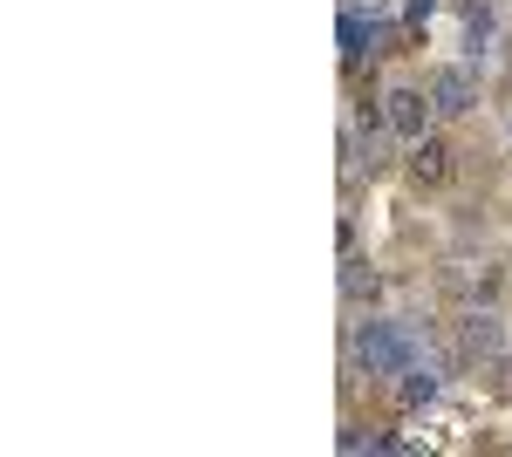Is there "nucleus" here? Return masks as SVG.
Listing matches in <instances>:
<instances>
[{
	"label": "nucleus",
	"mask_w": 512,
	"mask_h": 457,
	"mask_svg": "<svg viewBox=\"0 0 512 457\" xmlns=\"http://www.w3.org/2000/svg\"><path fill=\"white\" fill-rule=\"evenodd\" d=\"M349 362H355V376H403L417 362V328L410 321H355Z\"/></svg>",
	"instance_id": "1"
},
{
	"label": "nucleus",
	"mask_w": 512,
	"mask_h": 457,
	"mask_svg": "<svg viewBox=\"0 0 512 457\" xmlns=\"http://www.w3.org/2000/svg\"><path fill=\"white\" fill-rule=\"evenodd\" d=\"M390 28H383V21H369V14H362V0H349V7H342V69H362V62H376V55H396L390 48Z\"/></svg>",
	"instance_id": "2"
},
{
	"label": "nucleus",
	"mask_w": 512,
	"mask_h": 457,
	"mask_svg": "<svg viewBox=\"0 0 512 457\" xmlns=\"http://www.w3.org/2000/svg\"><path fill=\"white\" fill-rule=\"evenodd\" d=\"M383 116H390V130L403 144H417V137H431V89H410V82H396L390 96H383Z\"/></svg>",
	"instance_id": "3"
},
{
	"label": "nucleus",
	"mask_w": 512,
	"mask_h": 457,
	"mask_svg": "<svg viewBox=\"0 0 512 457\" xmlns=\"http://www.w3.org/2000/svg\"><path fill=\"white\" fill-rule=\"evenodd\" d=\"M472 103H478L472 69H458V62L431 69V110H437V116H472Z\"/></svg>",
	"instance_id": "4"
},
{
	"label": "nucleus",
	"mask_w": 512,
	"mask_h": 457,
	"mask_svg": "<svg viewBox=\"0 0 512 457\" xmlns=\"http://www.w3.org/2000/svg\"><path fill=\"white\" fill-rule=\"evenodd\" d=\"M410 178H417V185H444V178H451V144H444V137H417V144H410Z\"/></svg>",
	"instance_id": "5"
},
{
	"label": "nucleus",
	"mask_w": 512,
	"mask_h": 457,
	"mask_svg": "<svg viewBox=\"0 0 512 457\" xmlns=\"http://www.w3.org/2000/svg\"><path fill=\"white\" fill-rule=\"evenodd\" d=\"M458 342H465V355H499L506 348V328H499V314H465L458 321Z\"/></svg>",
	"instance_id": "6"
},
{
	"label": "nucleus",
	"mask_w": 512,
	"mask_h": 457,
	"mask_svg": "<svg viewBox=\"0 0 512 457\" xmlns=\"http://www.w3.org/2000/svg\"><path fill=\"white\" fill-rule=\"evenodd\" d=\"M396 396H403V410H424L437 396V369H424V362H410L403 376H396Z\"/></svg>",
	"instance_id": "7"
},
{
	"label": "nucleus",
	"mask_w": 512,
	"mask_h": 457,
	"mask_svg": "<svg viewBox=\"0 0 512 457\" xmlns=\"http://www.w3.org/2000/svg\"><path fill=\"white\" fill-rule=\"evenodd\" d=\"M376 287H383V280L369 273V260H355V253H349V260H342V301L362 307V301H376Z\"/></svg>",
	"instance_id": "8"
},
{
	"label": "nucleus",
	"mask_w": 512,
	"mask_h": 457,
	"mask_svg": "<svg viewBox=\"0 0 512 457\" xmlns=\"http://www.w3.org/2000/svg\"><path fill=\"white\" fill-rule=\"evenodd\" d=\"M431 7H437V0H403V28H424V21H431Z\"/></svg>",
	"instance_id": "9"
}]
</instances>
